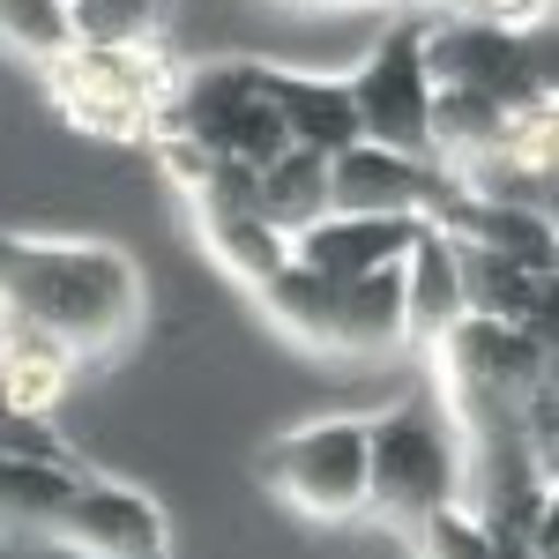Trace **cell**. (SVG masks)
<instances>
[{
  "mask_svg": "<svg viewBox=\"0 0 559 559\" xmlns=\"http://www.w3.org/2000/svg\"><path fill=\"white\" fill-rule=\"evenodd\" d=\"M426 231V216H373V210H329L313 216L299 239H292V254L306 269H321V276H373V269H395V261L411 254V239Z\"/></svg>",
  "mask_w": 559,
  "mask_h": 559,
  "instance_id": "8fae6325",
  "label": "cell"
},
{
  "mask_svg": "<svg viewBox=\"0 0 559 559\" xmlns=\"http://www.w3.org/2000/svg\"><path fill=\"white\" fill-rule=\"evenodd\" d=\"M45 97L60 105V120L83 134H105V142H150L157 134V112L179 83V60L165 45H90L75 38L60 60L38 68Z\"/></svg>",
  "mask_w": 559,
  "mask_h": 559,
  "instance_id": "277c9868",
  "label": "cell"
},
{
  "mask_svg": "<svg viewBox=\"0 0 559 559\" xmlns=\"http://www.w3.org/2000/svg\"><path fill=\"white\" fill-rule=\"evenodd\" d=\"M508 105L500 97H485V90H463V83H432V112H426V150L455 173V165H471L485 150H500L508 142Z\"/></svg>",
  "mask_w": 559,
  "mask_h": 559,
  "instance_id": "ac0fdd59",
  "label": "cell"
},
{
  "mask_svg": "<svg viewBox=\"0 0 559 559\" xmlns=\"http://www.w3.org/2000/svg\"><path fill=\"white\" fill-rule=\"evenodd\" d=\"M463 15H485V23H508V31H545L552 0H455Z\"/></svg>",
  "mask_w": 559,
  "mask_h": 559,
  "instance_id": "cb8c5ba5",
  "label": "cell"
},
{
  "mask_svg": "<svg viewBox=\"0 0 559 559\" xmlns=\"http://www.w3.org/2000/svg\"><path fill=\"white\" fill-rule=\"evenodd\" d=\"M455 269H463V313H485V321H522V329H552V269H522L508 254H485V247H463L455 239Z\"/></svg>",
  "mask_w": 559,
  "mask_h": 559,
  "instance_id": "5bb4252c",
  "label": "cell"
},
{
  "mask_svg": "<svg viewBox=\"0 0 559 559\" xmlns=\"http://www.w3.org/2000/svg\"><path fill=\"white\" fill-rule=\"evenodd\" d=\"M432 8H455V0H432Z\"/></svg>",
  "mask_w": 559,
  "mask_h": 559,
  "instance_id": "4316f807",
  "label": "cell"
},
{
  "mask_svg": "<svg viewBox=\"0 0 559 559\" xmlns=\"http://www.w3.org/2000/svg\"><path fill=\"white\" fill-rule=\"evenodd\" d=\"M254 299L299 350H336V299H344L336 276H321V269H306V261L292 254L269 284H254Z\"/></svg>",
  "mask_w": 559,
  "mask_h": 559,
  "instance_id": "2e32d148",
  "label": "cell"
},
{
  "mask_svg": "<svg viewBox=\"0 0 559 559\" xmlns=\"http://www.w3.org/2000/svg\"><path fill=\"white\" fill-rule=\"evenodd\" d=\"M261 477L276 500H292L313 522L366 515V411H321L284 426L261 448Z\"/></svg>",
  "mask_w": 559,
  "mask_h": 559,
  "instance_id": "5b68a950",
  "label": "cell"
},
{
  "mask_svg": "<svg viewBox=\"0 0 559 559\" xmlns=\"http://www.w3.org/2000/svg\"><path fill=\"white\" fill-rule=\"evenodd\" d=\"M75 8V38L90 45H150L165 38L179 0H68Z\"/></svg>",
  "mask_w": 559,
  "mask_h": 559,
  "instance_id": "603a6c76",
  "label": "cell"
},
{
  "mask_svg": "<svg viewBox=\"0 0 559 559\" xmlns=\"http://www.w3.org/2000/svg\"><path fill=\"white\" fill-rule=\"evenodd\" d=\"M0 299L15 321L45 336L112 358L142 329V269L112 239H38V231H0Z\"/></svg>",
  "mask_w": 559,
  "mask_h": 559,
  "instance_id": "6da1fadb",
  "label": "cell"
},
{
  "mask_svg": "<svg viewBox=\"0 0 559 559\" xmlns=\"http://www.w3.org/2000/svg\"><path fill=\"white\" fill-rule=\"evenodd\" d=\"M8 329H15V313H8V299H0V344H8Z\"/></svg>",
  "mask_w": 559,
  "mask_h": 559,
  "instance_id": "d4e9b609",
  "label": "cell"
},
{
  "mask_svg": "<svg viewBox=\"0 0 559 559\" xmlns=\"http://www.w3.org/2000/svg\"><path fill=\"white\" fill-rule=\"evenodd\" d=\"M0 45L15 52V60H60L68 45H75V8L68 0H0Z\"/></svg>",
  "mask_w": 559,
  "mask_h": 559,
  "instance_id": "7402d4cb",
  "label": "cell"
},
{
  "mask_svg": "<svg viewBox=\"0 0 559 559\" xmlns=\"http://www.w3.org/2000/svg\"><path fill=\"white\" fill-rule=\"evenodd\" d=\"M254 210L269 216L284 239H299L313 216H329V157H313V150H276L254 173Z\"/></svg>",
  "mask_w": 559,
  "mask_h": 559,
  "instance_id": "ffe728a7",
  "label": "cell"
},
{
  "mask_svg": "<svg viewBox=\"0 0 559 559\" xmlns=\"http://www.w3.org/2000/svg\"><path fill=\"white\" fill-rule=\"evenodd\" d=\"M254 83L269 97V112L284 120L292 150L336 157L358 142V112H350V83L336 68H292V60H254Z\"/></svg>",
  "mask_w": 559,
  "mask_h": 559,
  "instance_id": "30bf717a",
  "label": "cell"
},
{
  "mask_svg": "<svg viewBox=\"0 0 559 559\" xmlns=\"http://www.w3.org/2000/svg\"><path fill=\"white\" fill-rule=\"evenodd\" d=\"M83 463H38V455H0V530L8 537H52Z\"/></svg>",
  "mask_w": 559,
  "mask_h": 559,
  "instance_id": "d6986e66",
  "label": "cell"
},
{
  "mask_svg": "<svg viewBox=\"0 0 559 559\" xmlns=\"http://www.w3.org/2000/svg\"><path fill=\"white\" fill-rule=\"evenodd\" d=\"M411 545H418V559H537L522 537H500L492 522H477L463 500L440 508V515H426L411 530Z\"/></svg>",
  "mask_w": 559,
  "mask_h": 559,
  "instance_id": "44dd1931",
  "label": "cell"
},
{
  "mask_svg": "<svg viewBox=\"0 0 559 559\" xmlns=\"http://www.w3.org/2000/svg\"><path fill=\"white\" fill-rule=\"evenodd\" d=\"M418 45H426L432 83L485 90V97H500L508 112L552 97V68H545V52L530 45V31H508V23H485V15L448 8L440 23H418Z\"/></svg>",
  "mask_w": 559,
  "mask_h": 559,
  "instance_id": "8992f818",
  "label": "cell"
},
{
  "mask_svg": "<svg viewBox=\"0 0 559 559\" xmlns=\"http://www.w3.org/2000/svg\"><path fill=\"white\" fill-rule=\"evenodd\" d=\"M426 358H432V381H440V411L455 418L463 440L515 432L530 395L552 388V329H522V321L463 313Z\"/></svg>",
  "mask_w": 559,
  "mask_h": 559,
  "instance_id": "7a4b0ae2",
  "label": "cell"
},
{
  "mask_svg": "<svg viewBox=\"0 0 559 559\" xmlns=\"http://www.w3.org/2000/svg\"><path fill=\"white\" fill-rule=\"evenodd\" d=\"M455 202V173L426 150H388V142H350L329 157V210H373V216H426Z\"/></svg>",
  "mask_w": 559,
  "mask_h": 559,
  "instance_id": "ba28073f",
  "label": "cell"
},
{
  "mask_svg": "<svg viewBox=\"0 0 559 559\" xmlns=\"http://www.w3.org/2000/svg\"><path fill=\"white\" fill-rule=\"evenodd\" d=\"M350 83V112H358V142H388V150H426V112H432V75L418 23H395L358 52ZM432 157V150H426Z\"/></svg>",
  "mask_w": 559,
  "mask_h": 559,
  "instance_id": "52a82bcc",
  "label": "cell"
},
{
  "mask_svg": "<svg viewBox=\"0 0 559 559\" xmlns=\"http://www.w3.org/2000/svg\"><path fill=\"white\" fill-rule=\"evenodd\" d=\"M440 231L463 239V247H485V254H508L522 269H552L559 261V231L552 210H522V202H485V194H463L440 210Z\"/></svg>",
  "mask_w": 559,
  "mask_h": 559,
  "instance_id": "4fadbf2b",
  "label": "cell"
},
{
  "mask_svg": "<svg viewBox=\"0 0 559 559\" xmlns=\"http://www.w3.org/2000/svg\"><path fill=\"white\" fill-rule=\"evenodd\" d=\"M313 8H358V0H313Z\"/></svg>",
  "mask_w": 559,
  "mask_h": 559,
  "instance_id": "484cf974",
  "label": "cell"
},
{
  "mask_svg": "<svg viewBox=\"0 0 559 559\" xmlns=\"http://www.w3.org/2000/svg\"><path fill=\"white\" fill-rule=\"evenodd\" d=\"M455 500H463V432L440 411V395L366 411V515L418 530Z\"/></svg>",
  "mask_w": 559,
  "mask_h": 559,
  "instance_id": "3957f363",
  "label": "cell"
},
{
  "mask_svg": "<svg viewBox=\"0 0 559 559\" xmlns=\"http://www.w3.org/2000/svg\"><path fill=\"white\" fill-rule=\"evenodd\" d=\"M388 350H403V261L344 284V299H336V350L329 358H388Z\"/></svg>",
  "mask_w": 559,
  "mask_h": 559,
  "instance_id": "e0dca14e",
  "label": "cell"
},
{
  "mask_svg": "<svg viewBox=\"0 0 559 559\" xmlns=\"http://www.w3.org/2000/svg\"><path fill=\"white\" fill-rule=\"evenodd\" d=\"M463 321V269H455V239L426 224L403 254V350H432Z\"/></svg>",
  "mask_w": 559,
  "mask_h": 559,
  "instance_id": "7c38bea8",
  "label": "cell"
},
{
  "mask_svg": "<svg viewBox=\"0 0 559 559\" xmlns=\"http://www.w3.org/2000/svg\"><path fill=\"white\" fill-rule=\"evenodd\" d=\"M52 537L75 545L83 559H173V522H165V508L142 485H128V477H75Z\"/></svg>",
  "mask_w": 559,
  "mask_h": 559,
  "instance_id": "9c48e42d",
  "label": "cell"
},
{
  "mask_svg": "<svg viewBox=\"0 0 559 559\" xmlns=\"http://www.w3.org/2000/svg\"><path fill=\"white\" fill-rule=\"evenodd\" d=\"M75 373H83V350H75V344L45 336V329H31V321L8 329V344H0V403L52 418L60 395L75 388Z\"/></svg>",
  "mask_w": 559,
  "mask_h": 559,
  "instance_id": "9a60e30c",
  "label": "cell"
}]
</instances>
